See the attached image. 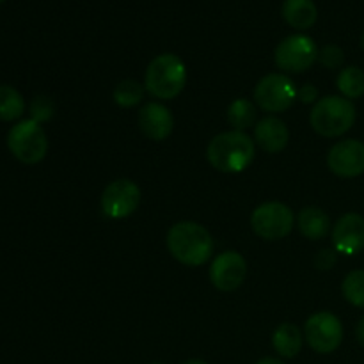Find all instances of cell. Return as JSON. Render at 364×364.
I'll return each instance as SVG.
<instances>
[{
    "instance_id": "obj_3",
    "label": "cell",
    "mask_w": 364,
    "mask_h": 364,
    "mask_svg": "<svg viewBox=\"0 0 364 364\" xmlns=\"http://www.w3.org/2000/svg\"><path fill=\"white\" fill-rule=\"evenodd\" d=\"M187 68L174 53H162L149 63L144 85L148 92L160 100H174L185 87Z\"/></svg>"
},
{
    "instance_id": "obj_15",
    "label": "cell",
    "mask_w": 364,
    "mask_h": 364,
    "mask_svg": "<svg viewBox=\"0 0 364 364\" xmlns=\"http://www.w3.org/2000/svg\"><path fill=\"white\" fill-rule=\"evenodd\" d=\"M255 141L263 151L279 153L287 148L290 132L287 124L277 117H265L255 127Z\"/></svg>"
},
{
    "instance_id": "obj_20",
    "label": "cell",
    "mask_w": 364,
    "mask_h": 364,
    "mask_svg": "<svg viewBox=\"0 0 364 364\" xmlns=\"http://www.w3.org/2000/svg\"><path fill=\"white\" fill-rule=\"evenodd\" d=\"M228 121H230L231 127H235V130L244 132L247 128H251L256 121V107L255 103L249 102L245 98H238L228 107Z\"/></svg>"
},
{
    "instance_id": "obj_9",
    "label": "cell",
    "mask_w": 364,
    "mask_h": 364,
    "mask_svg": "<svg viewBox=\"0 0 364 364\" xmlns=\"http://www.w3.org/2000/svg\"><path fill=\"white\" fill-rule=\"evenodd\" d=\"M306 341L318 354H333L343 341V326L329 311L315 313L304 326Z\"/></svg>"
},
{
    "instance_id": "obj_22",
    "label": "cell",
    "mask_w": 364,
    "mask_h": 364,
    "mask_svg": "<svg viewBox=\"0 0 364 364\" xmlns=\"http://www.w3.org/2000/svg\"><path fill=\"white\" fill-rule=\"evenodd\" d=\"M144 96V89L134 78H127V80H121L119 84L114 87L112 98L123 109H132V107L139 105Z\"/></svg>"
},
{
    "instance_id": "obj_23",
    "label": "cell",
    "mask_w": 364,
    "mask_h": 364,
    "mask_svg": "<svg viewBox=\"0 0 364 364\" xmlns=\"http://www.w3.org/2000/svg\"><path fill=\"white\" fill-rule=\"evenodd\" d=\"M343 297L355 308H364V270H352L341 284Z\"/></svg>"
},
{
    "instance_id": "obj_17",
    "label": "cell",
    "mask_w": 364,
    "mask_h": 364,
    "mask_svg": "<svg viewBox=\"0 0 364 364\" xmlns=\"http://www.w3.org/2000/svg\"><path fill=\"white\" fill-rule=\"evenodd\" d=\"M297 224L301 233L308 240H322L329 233L331 228V220L327 213L322 208H316V206H308V208L301 210L297 217Z\"/></svg>"
},
{
    "instance_id": "obj_18",
    "label": "cell",
    "mask_w": 364,
    "mask_h": 364,
    "mask_svg": "<svg viewBox=\"0 0 364 364\" xmlns=\"http://www.w3.org/2000/svg\"><path fill=\"white\" fill-rule=\"evenodd\" d=\"M274 350L283 358H295L302 348V334L294 323H281L272 334Z\"/></svg>"
},
{
    "instance_id": "obj_19",
    "label": "cell",
    "mask_w": 364,
    "mask_h": 364,
    "mask_svg": "<svg viewBox=\"0 0 364 364\" xmlns=\"http://www.w3.org/2000/svg\"><path fill=\"white\" fill-rule=\"evenodd\" d=\"M336 85L347 100H358L364 95V71L358 66H348L340 71Z\"/></svg>"
},
{
    "instance_id": "obj_33",
    "label": "cell",
    "mask_w": 364,
    "mask_h": 364,
    "mask_svg": "<svg viewBox=\"0 0 364 364\" xmlns=\"http://www.w3.org/2000/svg\"><path fill=\"white\" fill-rule=\"evenodd\" d=\"M4 2V0H0V4H2Z\"/></svg>"
},
{
    "instance_id": "obj_7",
    "label": "cell",
    "mask_w": 364,
    "mask_h": 364,
    "mask_svg": "<svg viewBox=\"0 0 364 364\" xmlns=\"http://www.w3.org/2000/svg\"><path fill=\"white\" fill-rule=\"evenodd\" d=\"M274 59L277 68L287 73H304L318 60V48L309 36H288L277 45Z\"/></svg>"
},
{
    "instance_id": "obj_24",
    "label": "cell",
    "mask_w": 364,
    "mask_h": 364,
    "mask_svg": "<svg viewBox=\"0 0 364 364\" xmlns=\"http://www.w3.org/2000/svg\"><path fill=\"white\" fill-rule=\"evenodd\" d=\"M318 60L322 66L329 68V70H336V68H340L343 64L345 53L340 46L327 45L318 52Z\"/></svg>"
},
{
    "instance_id": "obj_14",
    "label": "cell",
    "mask_w": 364,
    "mask_h": 364,
    "mask_svg": "<svg viewBox=\"0 0 364 364\" xmlns=\"http://www.w3.org/2000/svg\"><path fill=\"white\" fill-rule=\"evenodd\" d=\"M139 128L151 141H166L174 128L173 114L160 103H146L139 112Z\"/></svg>"
},
{
    "instance_id": "obj_5",
    "label": "cell",
    "mask_w": 364,
    "mask_h": 364,
    "mask_svg": "<svg viewBox=\"0 0 364 364\" xmlns=\"http://www.w3.org/2000/svg\"><path fill=\"white\" fill-rule=\"evenodd\" d=\"M7 146L14 159L32 166V164L41 162L46 156L48 139L38 121L25 119L11 128L7 135Z\"/></svg>"
},
{
    "instance_id": "obj_4",
    "label": "cell",
    "mask_w": 364,
    "mask_h": 364,
    "mask_svg": "<svg viewBox=\"0 0 364 364\" xmlns=\"http://www.w3.org/2000/svg\"><path fill=\"white\" fill-rule=\"evenodd\" d=\"M311 127L323 137H340L355 123V107L350 100L340 96H326L313 107Z\"/></svg>"
},
{
    "instance_id": "obj_12",
    "label": "cell",
    "mask_w": 364,
    "mask_h": 364,
    "mask_svg": "<svg viewBox=\"0 0 364 364\" xmlns=\"http://www.w3.org/2000/svg\"><path fill=\"white\" fill-rule=\"evenodd\" d=\"M327 166L336 176L355 178L364 173V144L358 139L340 141L331 148Z\"/></svg>"
},
{
    "instance_id": "obj_25",
    "label": "cell",
    "mask_w": 364,
    "mask_h": 364,
    "mask_svg": "<svg viewBox=\"0 0 364 364\" xmlns=\"http://www.w3.org/2000/svg\"><path fill=\"white\" fill-rule=\"evenodd\" d=\"M53 102L48 96H38V98L32 100L31 103V114L32 119L43 123V121H48L53 116Z\"/></svg>"
},
{
    "instance_id": "obj_28",
    "label": "cell",
    "mask_w": 364,
    "mask_h": 364,
    "mask_svg": "<svg viewBox=\"0 0 364 364\" xmlns=\"http://www.w3.org/2000/svg\"><path fill=\"white\" fill-rule=\"evenodd\" d=\"M355 336H358V341L364 347V316L359 320L358 327H355Z\"/></svg>"
},
{
    "instance_id": "obj_10",
    "label": "cell",
    "mask_w": 364,
    "mask_h": 364,
    "mask_svg": "<svg viewBox=\"0 0 364 364\" xmlns=\"http://www.w3.org/2000/svg\"><path fill=\"white\" fill-rule=\"evenodd\" d=\"M141 205V188L132 180L121 178L105 187L102 194V210L110 219H127Z\"/></svg>"
},
{
    "instance_id": "obj_32",
    "label": "cell",
    "mask_w": 364,
    "mask_h": 364,
    "mask_svg": "<svg viewBox=\"0 0 364 364\" xmlns=\"http://www.w3.org/2000/svg\"><path fill=\"white\" fill-rule=\"evenodd\" d=\"M151 364H162V363H151Z\"/></svg>"
},
{
    "instance_id": "obj_1",
    "label": "cell",
    "mask_w": 364,
    "mask_h": 364,
    "mask_svg": "<svg viewBox=\"0 0 364 364\" xmlns=\"http://www.w3.org/2000/svg\"><path fill=\"white\" fill-rule=\"evenodd\" d=\"M167 249L187 267H201L212 258L213 240L205 226L192 220L174 224L167 233Z\"/></svg>"
},
{
    "instance_id": "obj_21",
    "label": "cell",
    "mask_w": 364,
    "mask_h": 364,
    "mask_svg": "<svg viewBox=\"0 0 364 364\" xmlns=\"http://www.w3.org/2000/svg\"><path fill=\"white\" fill-rule=\"evenodd\" d=\"M25 112L23 96L11 85H0V119L14 121Z\"/></svg>"
},
{
    "instance_id": "obj_30",
    "label": "cell",
    "mask_w": 364,
    "mask_h": 364,
    "mask_svg": "<svg viewBox=\"0 0 364 364\" xmlns=\"http://www.w3.org/2000/svg\"><path fill=\"white\" fill-rule=\"evenodd\" d=\"M183 364H208V363L203 361V359H188V361H185Z\"/></svg>"
},
{
    "instance_id": "obj_27",
    "label": "cell",
    "mask_w": 364,
    "mask_h": 364,
    "mask_svg": "<svg viewBox=\"0 0 364 364\" xmlns=\"http://www.w3.org/2000/svg\"><path fill=\"white\" fill-rule=\"evenodd\" d=\"M297 98L301 100L302 103H313L316 98H318V89L311 84L302 85V87L297 91Z\"/></svg>"
},
{
    "instance_id": "obj_16",
    "label": "cell",
    "mask_w": 364,
    "mask_h": 364,
    "mask_svg": "<svg viewBox=\"0 0 364 364\" xmlns=\"http://www.w3.org/2000/svg\"><path fill=\"white\" fill-rule=\"evenodd\" d=\"M318 16V11L313 0H284L283 18L290 27L306 31L313 27Z\"/></svg>"
},
{
    "instance_id": "obj_26",
    "label": "cell",
    "mask_w": 364,
    "mask_h": 364,
    "mask_svg": "<svg viewBox=\"0 0 364 364\" xmlns=\"http://www.w3.org/2000/svg\"><path fill=\"white\" fill-rule=\"evenodd\" d=\"M334 263H336V252L331 251V249H323V251H320L315 259V265L318 270L333 269Z\"/></svg>"
},
{
    "instance_id": "obj_2",
    "label": "cell",
    "mask_w": 364,
    "mask_h": 364,
    "mask_svg": "<svg viewBox=\"0 0 364 364\" xmlns=\"http://www.w3.org/2000/svg\"><path fill=\"white\" fill-rule=\"evenodd\" d=\"M206 159L220 173H242L255 160V141L244 132H224L210 141Z\"/></svg>"
},
{
    "instance_id": "obj_31",
    "label": "cell",
    "mask_w": 364,
    "mask_h": 364,
    "mask_svg": "<svg viewBox=\"0 0 364 364\" xmlns=\"http://www.w3.org/2000/svg\"><path fill=\"white\" fill-rule=\"evenodd\" d=\"M361 46H363V50H364V31H363V34H361Z\"/></svg>"
},
{
    "instance_id": "obj_13",
    "label": "cell",
    "mask_w": 364,
    "mask_h": 364,
    "mask_svg": "<svg viewBox=\"0 0 364 364\" xmlns=\"http://www.w3.org/2000/svg\"><path fill=\"white\" fill-rule=\"evenodd\" d=\"M333 244L340 255L354 256L364 249V217L347 213L333 230Z\"/></svg>"
},
{
    "instance_id": "obj_11",
    "label": "cell",
    "mask_w": 364,
    "mask_h": 364,
    "mask_svg": "<svg viewBox=\"0 0 364 364\" xmlns=\"http://www.w3.org/2000/svg\"><path fill=\"white\" fill-rule=\"evenodd\" d=\"M247 274V263L237 251L220 252L210 267V281L220 291H235L242 287Z\"/></svg>"
},
{
    "instance_id": "obj_6",
    "label": "cell",
    "mask_w": 364,
    "mask_h": 364,
    "mask_svg": "<svg viewBox=\"0 0 364 364\" xmlns=\"http://www.w3.org/2000/svg\"><path fill=\"white\" fill-rule=\"evenodd\" d=\"M295 215L290 206L283 203H263L252 212L251 226L263 240H281L294 230Z\"/></svg>"
},
{
    "instance_id": "obj_8",
    "label": "cell",
    "mask_w": 364,
    "mask_h": 364,
    "mask_svg": "<svg viewBox=\"0 0 364 364\" xmlns=\"http://www.w3.org/2000/svg\"><path fill=\"white\" fill-rule=\"evenodd\" d=\"M294 80L283 73H270L263 77L255 87V102L265 112H283L297 100Z\"/></svg>"
},
{
    "instance_id": "obj_29",
    "label": "cell",
    "mask_w": 364,
    "mask_h": 364,
    "mask_svg": "<svg viewBox=\"0 0 364 364\" xmlns=\"http://www.w3.org/2000/svg\"><path fill=\"white\" fill-rule=\"evenodd\" d=\"M256 364H284V363L277 358H263V359H259Z\"/></svg>"
}]
</instances>
